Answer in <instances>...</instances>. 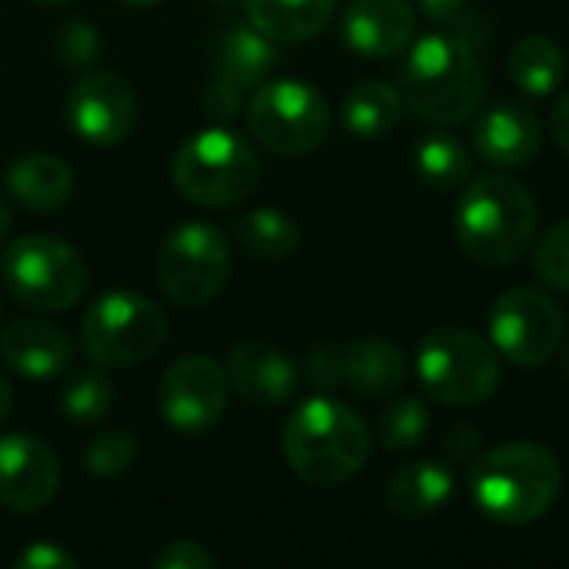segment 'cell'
<instances>
[{
    "instance_id": "4dcf8cb0",
    "label": "cell",
    "mask_w": 569,
    "mask_h": 569,
    "mask_svg": "<svg viewBox=\"0 0 569 569\" xmlns=\"http://www.w3.org/2000/svg\"><path fill=\"white\" fill-rule=\"evenodd\" d=\"M137 460V440L127 430L100 433L83 450V467L93 477H120Z\"/></svg>"
},
{
    "instance_id": "f1b7e54d",
    "label": "cell",
    "mask_w": 569,
    "mask_h": 569,
    "mask_svg": "<svg viewBox=\"0 0 569 569\" xmlns=\"http://www.w3.org/2000/svg\"><path fill=\"white\" fill-rule=\"evenodd\" d=\"M427 433H430V410L420 400H397L377 420V440L393 453L420 447Z\"/></svg>"
},
{
    "instance_id": "7bdbcfd3",
    "label": "cell",
    "mask_w": 569,
    "mask_h": 569,
    "mask_svg": "<svg viewBox=\"0 0 569 569\" xmlns=\"http://www.w3.org/2000/svg\"><path fill=\"white\" fill-rule=\"evenodd\" d=\"M563 373H567V380H569V347H567V353H563Z\"/></svg>"
},
{
    "instance_id": "7a4b0ae2",
    "label": "cell",
    "mask_w": 569,
    "mask_h": 569,
    "mask_svg": "<svg viewBox=\"0 0 569 569\" xmlns=\"http://www.w3.org/2000/svg\"><path fill=\"white\" fill-rule=\"evenodd\" d=\"M563 490L560 460L527 440H513L480 453L470 463L473 507L503 527H527L547 517Z\"/></svg>"
},
{
    "instance_id": "8fae6325",
    "label": "cell",
    "mask_w": 569,
    "mask_h": 569,
    "mask_svg": "<svg viewBox=\"0 0 569 569\" xmlns=\"http://www.w3.org/2000/svg\"><path fill=\"white\" fill-rule=\"evenodd\" d=\"M567 317L553 297L533 287H510L490 307V343L500 357L523 370H537L557 357Z\"/></svg>"
},
{
    "instance_id": "ee69618b",
    "label": "cell",
    "mask_w": 569,
    "mask_h": 569,
    "mask_svg": "<svg viewBox=\"0 0 569 569\" xmlns=\"http://www.w3.org/2000/svg\"><path fill=\"white\" fill-rule=\"evenodd\" d=\"M37 3H63V0H37Z\"/></svg>"
},
{
    "instance_id": "836d02e7",
    "label": "cell",
    "mask_w": 569,
    "mask_h": 569,
    "mask_svg": "<svg viewBox=\"0 0 569 569\" xmlns=\"http://www.w3.org/2000/svg\"><path fill=\"white\" fill-rule=\"evenodd\" d=\"M243 107V90L227 80H210L203 90V113L213 120H233Z\"/></svg>"
},
{
    "instance_id": "d6a6232c",
    "label": "cell",
    "mask_w": 569,
    "mask_h": 569,
    "mask_svg": "<svg viewBox=\"0 0 569 569\" xmlns=\"http://www.w3.org/2000/svg\"><path fill=\"white\" fill-rule=\"evenodd\" d=\"M307 380L317 387V390H337L343 387V357H340V347L337 343H313L310 353H307Z\"/></svg>"
},
{
    "instance_id": "1f68e13d",
    "label": "cell",
    "mask_w": 569,
    "mask_h": 569,
    "mask_svg": "<svg viewBox=\"0 0 569 569\" xmlns=\"http://www.w3.org/2000/svg\"><path fill=\"white\" fill-rule=\"evenodd\" d=\"M533 270L547 287L569 293V220L553 223L540 237L533 250Z\"/></svg>"
},
{
    "instance_id": "b9f144b4",
    "label": "cell",
    "mask_w": 569,
    "mask_h": 569,
    "mask_svg": "<svg viewBox=\"0 0 569 569\" xmlns=\"http://www.w3.org/2000/svg\"><path fill=\"white\" fill-rule=\"evenodd\" d=\"M120 3H127V7H150V3H157V0H120Z\"/></svg>"
},
{
    "instance_id": "e0dca14e",
    "label": "cell",
    "mask_w": 569,
    "mask_h": 569,
    "mask_svg": "<svg viewBox=\"0 0 569 569\" xmlns=\"http://www.w3.org/2000/svg\"><path fill=\"white\" fill-rule=\"evenodd\" d=\"M227 380L253 407H280L297 390L293 360L270 343H240L227 357Z\"/></svg>"
},
{
    "instance_id": "60d3db41",
    "label": "cell",
    "mask_w": 569,
    "mask_h": 569,
    "mask_svg": "<svg viewBox=\"0 0 569 569\" xmlns=\"http://www.w3.org/2000/svg\"><path fill=\"white\" fill-rule=\"evenodd\" d=\"M7 227H10V210H7V203H3V197H0V237L7 233Z\"/></svg>"
},
{
    "instance_id": "2e32d148",
    "label": "cell",
    "mask_w": 569,
    "mask_h": 569,
    "mask_svg": "<svg viewBox=\"0 0 569 569\" xmlns=\"http://www.w3.org/2000/svg\"><path fill=\"white\" fill-rule=\"evenodd\" d=\"M540 143H543V123L523 103L503 100L477 113L473 147L497 170H513L530 163L540 153Z\"/></svg>"
},
{
    "instance_id": "7c38bea8",
    "label": "cell",
    "mask_w": 569,
    "mask_h": 569,
    "mask_svg": "<svg viewBox=\"0 0 569 569\" xmlns=\"http://www.w3.org/2000/svg\"><path fill=\"white\" fill-rule=\"evenodd\" d=\"M227 370L203 353L173 360L160 380V413L180 433H207L217 427L227 410Z\"/></svg>"
},
{
    "instance_id": "e575fe53",
    "label": "cell",
    "mask_w": 569,
    "mask_h": 569,
    "mask_svg": "<svg viewBox=\"0 0 569 569\" xmlns=\"http://www.w3.org/2000/svg\"><path fill=\"white\" fill-rule=\"evenodd\" d=\"M153 563L157 569H207L213 567V557L193 540H170Z\"/></svg>"
},
{
    "instance_id": "44dd1931",
    "label": "cell",
    "mask_w": 569,
    "mask_h": 569,
    "mask_svg": "<svg viewBox=\"0 0 569 569\" xmlns=\"http://www.w3.org/2000/svg\"><path fill=\"white\" fill-rule=\"evenodd\" d=\"M7 190L20 207L37 210V213H50V210H60L70 200L73 173L53 153H27V157L10 163Z\"/></svg>"
},
{
    "instance_id": "f6af8a7d",
    "label": "cell",
    "mask_w": 569,
    "mask_h": 569,
    "mask_svg": "<svg viewBox=\"0 0 569 569\" xmlns=\"http://www.w3.org/2000/svg\"><path fill=\"white\" fill-rule=\"evenodd\" d=\"M223 3H230V0H223Z\"/></svg>"
},
{
    "instance_id": "d4e9b609",
    "label": "cell",
    "mask_w": 569,
    "mask_h": 569,
    "mask_svg": "<svg viewBox=\"0 0 569 569\" xmlns=\"http://www.w3.org/2000/svg\"><path fill=\"white\" fill-rule=\"evenodd\" d=\"M403 93L383 80H367L360 87H353L343 100V123L357 133V137H383L390 133L400 117H403Z\"/></svg>"
},
{
    "instance_id": "9c48e42d",
    "label": "cell",
    "mask_w": 569,
    "mask_h": 569,
    "mask_svg": "<svg viewBox=\"0 0 569 569\" xmlns=\"http://www.w3.org/2000/svg\"><path fill=\"white\" fill-rule=\"evenodd\" d=\"M247 127L270 153L300 157L323 143L330 130V107L320 90L303 80H273L253 93Z\"/></svg>"
},
{
    "instance_id": "8d00e7d4",
    "label": "cell",
    "mask_w": 569,
    "mask_h": 569,
    "mask_svg": "<svg viewBox=\"0 0 569 569\" xmlns=\"http://www.w3.org/2000/svg\"><path fill=\"white\" fill-rule=\"evenodd\" d=\"M447 447V457L457 460V463H473L480 453H483V437L477 427H457L450 430V437L443 440Z\"/></svg>"
},
{
    "instance_id": "484cf974",
    "label": "cell",
    "mask_w": 569,
    "mask_h": 569,
    "mask_svg": "<svg viewBox=\"0 0 569 569\" xmlns=\"http://www.w3.org/2000/svg\"><path fill=\"white\" fill-rule=\"evenodd\" d=\"M413 160H417V173L437 190H453V187L467 183L473 173V160H470L467 143L447 130L423 137Z\"/></svg>"
},
{
    "instance_id": "277c9868",
    "label": "cell",
    "mask_w": 569,
    "mask_h": 569,
    "mask_svg": "<svg viewBox=\"0 0 569 569\" xmlns=\"http://www.w3.org/2000/svg\"><path fill=\"white\" fill-rule=\"evenodd\" d=\"M537 200L510 173H477L457 207V240L483 267L517 263L537 237Z\"/></svg>"
},
{
    "instance_id": "ab89813d",
    "label": "cell",
    "mask_w": 569,
    "mask_h": 569,
    "mask_svg": "<svg viewBox=\"0 0 569 569\" xmlns=\"http://www.w3.org/2000/svg\"><path fill=\"white\" fill-rule=\"evenodd\" d=\"M10 403H13V393H10L7 380L0 377V420H7V413H10Z\"/></svg>"
},
{
    "instance_id": "4316f807",
    "label": "cell",
    "mask_w": 569,
    "mask_h": 569,
    "mask_svg": "<svg viewBox=\"0 0 569 569\" xmlns=\"http://www.w3.org/2000/svg\"><path fill=\"white\" fill-rule=\"evenodd\" d=\"M237 240L250 257L260 260H283L300 247L297 223L280 210H250L237 220Z\"/></svg>"
},
{
    "instance_id": "30bf717a",
    "label": "cell",
    "mask_w": 569,
    "mask_h": 569,
    "mask_svg": "<svg viewBox=\"0 0 569 569\" xmlns=\"http://www.w3.org/2000/svg\"><path fill=\"white\" fill-rule=\"evenodd\" d=\"M227 277L230 243L203 220L177 227L157 253V280L177 307H203L223 290Z\"/></svg>"
},
{
    "instance_id": "3957f363",
    "label": "cell",
    "mask_w": 569,
    "mask_h": 569,
    "mask_svg": "<svg viewBox=\"0 0 569 569\" xmlns=\"http://www.w3.org/2000/svg\"><path fill=\"white\" fill-rule=\"evenodd\" d=\"M370 443L363 417L333 397L303 400L283 427V457L290 470L320 490L353 480L370 460Z\"/></svg>"
},
{
    "instance_id": "83f0119b",
    "label": "cell",
    "mask_w": 569,
    "mask_h": 569,
    "mask_svg": "<svg viewBox=\"0 0 569 569\" xmlns=\"http://www.w3.org/2000/svg\"><path fill=\"white\" fill-rule=\"evenodd\" d=\"M110 407H113V383L103 373V367L77 373L60 393L63 417L70 423H80V427H93V423L107 420Z\"/></svg>"
},
{
    "instance_id": "52a82bcc",
    "label": "cell",
    "mask_w": 569,
    "mask_h": 569,
    "mask_svg": "<svg viewBox=\"0 0 569 569\" xmlns=\"http://www.w3.org/2000/svg\"><path fill=\"white\" fill-rule=\"evenodd\" d=\"M167 340L163 310L130 290H113L93 300L80 323L83 353L103 370H123L147 363Z\"/></svg>"
},
{
    "instance_id": "6da1fadb",
    "label": "cell",
    "mask_w": 569,
    "mask_h": 569,
    "mask_svg": "<svg viewBox=\"0 0 569 569\" xmlns=\"http://www.w3.org/2000/svg\"><path fill=\"white\" fill-rule=\"evenodd\" d=\"M480 50L460 30H433L410 43L400 70L403 103L427 123L457 127L480 113L487 100V70Z\"/></svg>"
},
{
    "instance_id": "d590c367",
    "label": "cell",
    "mask_w": 569,
    "mask_h": 569,
    "mask_svg": "<svg viewBox=\"0 0 569 569\" xmlns=\"http://www.w3.org/2000/svg\"><path fill=\"white\" fill-rule=\"evenodd\" d=\"M77 567V560L60 550L57 543H33L17 557V569H70Z\"/></svg>"
},
{
    "instance_id": "d6986e66",
    "label": "cell",
    "mask_w": 569,
    "mask_h": 569,
    "mask_svg": "<svg viewBox=\"0 0 569 569\" xmlns=\"http://www.w3.org/2000/svg\"><path fill=\"white\" fill-rule=\"evenodd\" d=\"M453 490H457V477L447 463L413 460L400 467L387 483V510L407 523L427 520L450 503Z\"/></svg>"
},
{
    "instance_id": "4fadbf2b",
    "label": "cell",
    "mask_w": 569,
    "mask_h": 569,
    "mask_svg": "<svg viewBox=\"0 0 569 569\" xmlns=\"http://www.w3.org/2000/svg\"><path fill=\"white\" fill-rule=\"evenodd\" d=\"M67 120L70 130L90 147H113L120 143L137 120V97L133 87L110 70L83 73L67 97Z\"/></svg>"
},
{
    "instance_id": "7402d4cb",
    "label": "cell",
    "mask_w": 569,
    "mask_h": 569,
    "mask_svg": "<svg viewBox=\"0 0 569 569\" xmlns=\"http://www.w3.org/2000/svg\"><path fill=\"white\" fill-rule=\"evenodd\" d=\"M250 27L273 43L313 40L337 10V0H243Z\"/></svg>"
},
{
    "instance_id": "cb8c5ba5",
    "label": "cell",
    "mask_w": 569,
    "mask_h": 569,
    "mask_svg": "<svg viewBox=\"0 0 569 569\" xmlns=\"http://www.w3.org/2000/svg\"><path fill=\"white\" fill-rule=\"evenodd\" d=\"M567 77V57L547 33H530L510 50V80L527 97H550Z\"/></svg>"
},
{
    "instance_id": "5b68a950",
    "label": "cell",
    "mask_w": 569,
    "mask_h": 569,
    "mask_svg": "<svg viewBox=\"0 0 569 569\" xmlns=\"http://www.w3.org/2000/svg\"><path fill=\"white\" fill-rule=\"evenodd\" d=\"M173 183L200 207H233L257 190L260 157L233 130L210 127L173 153Z\"/></svg>"
},
{
    "instance_id": "f546056e",
    "label": "cell",
    "mask_w": 569,
    "mask_h": 569,
    "mask_svg": "<svg viewBox=\"0 0 569 569\" xmlns=\"http://www.w3.org/2000/svg\"><path fill=\"white\" fill-rule=\"evenodd\" d=\"M53 57L70 70H90L100 57V30L87 20H67L53 30Z\"/></svg>"
},
{
    "instance_id": "ba28073f",
    "label": "cell",
    "mask_w": 569,
    "mask_h": 569,
    "mask_svg": "<svg viewBox=\"0 0 569 569\" xmlns=\"http://www.w3.org/2000/svg\"><path fill=\"white\" fill-rule=\"evenodd\" d=\"M0 277L13 300L33 310H70L87 290V267L80 253L50 233L13 240L0 257Z\"/></svg>"
},
{
    "instance_id": "5bb4252c",
    "label": "cell",
    "mask_w": 569,
    "mask_h": 569,
    "mask_svg": "<svg viewBox=\"0 0 569 569\" xmlns=\"http://www.w3.org/2000/svg\"><path fill=\"white\" fill-rule=\"evenodd\" d=\"M60 487L53 450L30 433L0 437V507L13 513L43 510Z\"/></svg>"
},
{
    "instance_id": "74e56055",
    "label": "cell",
    "mask_w": 569,
    "mask_h": 569,
    "mask_svg": "<svg viewBox=\"0 0 569 569\" xmlns=\"http://www.w3.org/2000/svg\"><path fill=\"white\" fill-rule=\"evenodd\" d=\"M470 0H417V7L430 17V20H440V23H450L457 20L463 10H467Z\"/></svg>"
},
{
    "instance_id": "9a60e30c",
    "label": "cell",
    "mask_w": 569,
    "mask_h": 569,
    "mask_svg": "<svg viewBox=\"0 0 569 569\" xmlns=\"http://www.w3.org/2000/svg\"><path fill=\"white\" fill-rule=\"evenodd\" d=\"M343 43L370 60H387L410 50L417 13L410 0H353L340 23Z\"/></svg>"
},
{
    "instance_id": "ffe728a7",
    "label": "cell",
    "mask_w": 569,
    "mask_h": 569,
    "mask_svg": "<svg viewBox=\"0 0 569 569\" xmlns=\"http://www.w3.org/2000/svg\"><path fill=\"white\" fill-rule=\"evenodd\" d=\"M340 357H343V387L363 397L397 393L410 373L407 353L387 340H353L340 347Z\"/></svg>"
},
{
    "instance_id": "ac0fdd59",
    "label": "cell",
    "mask_w": 569,
    "mask_h": 569,
    "mask_svg": "<svg viewBox=\"0 0 569 569\" xmlns=\"http://www.w3.org/2000/svg\"><path fill=\"white\" fill-rule=\"evenodd\" d=\"M70 357H73L70 337L50 323L27 320V323H10L0 333V360L20 377L30 380L60 377L70 367Z\"/></svg>"
},
{
    "instance_id": "8992f818",
    "label": "cell",
    "mask_w": 569,
    "mask_h": 569,
    "mask_svg": "<svg viewBox=\"0 0 569 569\" xmlns=\"http://www.w3.org/2000/svg\"><path fill=\"white\" fill-rule=\"evenodd\" d=\"M417 377L433 400L447 407H477L500 387V353L473 330L440 327L427 333L417 350Z\"/></svg>"
},
{
    "instance_id": "f35d334b",
    "label": "cell",
    "mask_w": 569,
    "mask_h": 569,
    "mask_svg": "<svg viewBox=\"0 0 569 569\" xmlns=\"http://www.w3.org/2000/svg\"><path fill=\"white\" fill-rule=\"evenodd\" d=\"M550 137H553V143L569 157V93L557 100V107L550 113Z\"/></svg>"
},
{
    "instance_id": "603a6c76",
    "label": "cell",
    "mask_w": 569,
    "mask_h": 569,
    "mask_svg": "<svg viewBox=\"0 0 569 569\" xmlns=\"http://www.w3.org/2000/svg\"><path fill=\"white\" fill-rule=\"evenodd\" d=\"M277 63V43L257 27H233L213 43V77L240 90L257 87Z\"/></svg>"
}]
</instances>
